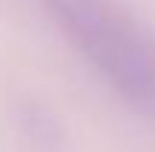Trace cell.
I'll return each instance as SVG.
<instances>
[{
  "label": "cell",
  "instance_id": "obj_1",
  "mask_svg": "<svg viewBox=\"0 0 155 152\" xmlns=\"http://www.w3.org/2000/svg\"><path fill=\"white\" fill-rule=\"evenodd\" d=\"M49 15L95 72L155 124V37L112 0H46Z\"/></svg>",
  "mask_w": 155,
  "mask_h": 152
}]
</instances>
